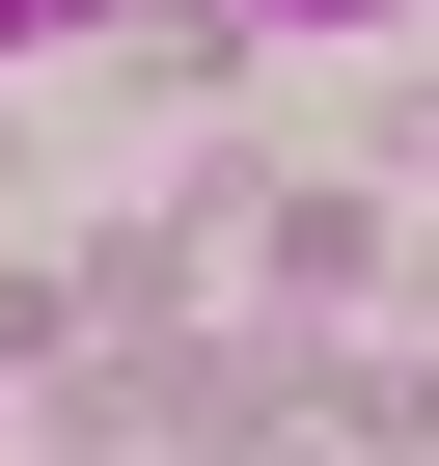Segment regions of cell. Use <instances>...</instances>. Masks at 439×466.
I'll use <instances>...</instances> for the list:
<instances>
[{
	"instance_id": "7a4b0ae2",
	"label": "cell",
	"mask_w": 439,
	"mask_h": 466,
	"mask_svg": "<svg viewBox=\"0 0 439 466\" xmlns=\"http://www.w3.org/2000/svg\"><path fill=\"white\" fill-rule=\"evenodd\" d=\"M248 28H384V0H248Z\"/></svg>"
},
{
	"instance_id": "6da1fadb",
	"label": "cell",
	"mask_w": 439,
	"mask_h": 466,
	"mask_svg": "<svg viewBox=\"0 0 439 466\" xmlns=\"http://www.w3.org/2000/svg\"><path fill=\"white\" fill-rule=\"evenodd\" d=\"M83 28H110V0H0V56H83Z\"/></svg>"
}]
</instances>
